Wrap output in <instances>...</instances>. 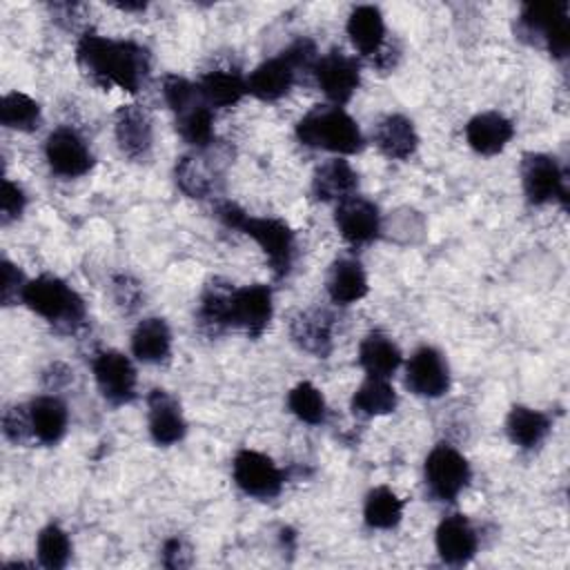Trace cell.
I'll return each instance as SVG.
<instances>
[{
  "mask_svg": "<svg viewBox=\"0 0 570 570\" xmlns=\"http://www.w3.org/2000/svg\"><path fill=\"white\" fill-rule=\"evenodd\" d=\"M287 407L296 419H301L303 423H309V425L323 423L325 414H327V405H325L321 390L316 385H312L309 381H303L289 390Z\"/></svg>",
  "mask_w": 570,
  "mask_h": 570,
  "instance_id": "37",
  "label": "cell"
},
{
  "mask_svg": "<svg viewBox=\"0 0 570 570\" xmlns=\"http://www.w3.org/2000/svg\"><path fill=\"white\" fill-rule=\"evenodd\" d=\"M22 303L51 325L73 332L85 323L87 309L82 298L58 276L42 274L27 283Z\"/></svg>",
  "mask_w": 570,
  "mask_h": 570,
  "instance_id": "3",
  "label": "cell"
},
{
  "mask_svg": "<svg viewBox=\"0 0 570 570\" xmlns=\"http://www.w3.org/2000/svg\"><path fill=\"white\" fill-rule=\"evenodd\" d=\"M27 278L24 274L13 265L9 263L7 258L2 261V285H0V298H2V305H13V303H22V294H24V287H27Z\"/></svg>",
  "mask_w": 570,
  "mask_h": 570,
  "instance_id": "42",
  "label": "cell"
},
{
  "mask_svg": "<svg viewBox=\"0 0 570 570\" xmlns=\"http://www.w3.org/2000/svg\"><path fill=\"white\" fill-rule=\"evenodd\" d=\"M27 207V196L24 191L11 183L9 178L2 180V196H0V220L2 225H9L22 216Z\"/></svg>",
  "mask_w": 570,
  "mask_h": 570,
  "instance_id": "41",
  "label": "cell"
},
{
  "mask_svg": "<svg viewBox=\"0 0 570 570\" xmlns=\"http://www.w3.org/2000/svg\"><path fill=\"white\" fill-rule=\"evenodd\" d=\"M403 361L399 345L383 332H370L358 345V363L367 372V376L390 379Z\"/></svg>",
  "mask_w": 570,
  "mask_h": 570,
  "instance_id": "26",
  "label": "cell"
},
{
  "mask_svg": "<svg viewBox=\"0 0 570 570\" xmlns=\"http://www.w3.org/2000/svg\"><path fill=\"white\" fill-rule=\"evenodd\" d=\"M363 519L374 530L396 528L403 519V501L387 485H379L365 497Z\"/></svg>",
  "mask_w": 570,
  "mask_h": 570,
  "instance_id": "32",
  "label": "cell"
},
{
  "mask_svg": "<svg viewBox=\"0 0 570 570\" xmlns=\"http://www.w3.org/2000/svg\"><path fill=\"white\" fill-rule=\"evenodd\" d=\"M508 439L521 450H532L543 443L550 432V419L532 407L514 405L505 416Z\"/></svg>",
  "mask_w": 570,
  "mask_h": 570,
  "instance_id": "29",
  "label": "cell"
},
{
  "mask_svg": "<svg viewBox=\"0 0 570 570\" xmlns=\"http://www.w3.org/2000/svg\"><path fill=\"white\" fill-rule=\"evenodd\" d=\"M272 289L263 283L234 287L232 294V327H240L249 338H258L272 321Z\"/></svg>",
  "mask_w": 570,
  "mask_h": 570,
  "instance_id": "13",
  "label": "cell"
},
{
  "mask_svg": "<svg viewBox=\"0 0 570 570\" xmlns=\"http://www.w3.org/2000/svg\"><path fill=\"white\" fill-rule=\"evenodd\" d=\"M543 45L552 58H566L570 51V18L568 11L557 16L543 33Z\"/></svg>",
  "mask_w": 570,
  "mask_h": 570,
  "instance_id": "39",
  "label": "cell"
},
{
  "mask_svg": "<svg viewBox=\"0 0 570 570\" xmlns=\"http://www.w3.org/2000/svg\"><path fill=\"white\" fill-rule=\"evenodd\" d=\"M114 294H116L118 305L125 307L127 312H131L138 307V301H140V283L134 281L131 276L120 274L114 278Z\"/></svg>",
  "mask_w": 570,
  "mask_h": 570,
  "instance_id": "43",
  "label": "cell"
},
{
  "mask_svg": "<svg viewBox=\"0 0 570 570\" xmlns=\"http://www.w3.org/2000/svg\"><path fill=\"white\" fill-rule=\"evenodd\" d=\"M332 330H334V318L323 307H309L298 312L289 325L292 341L303 352L318 358H325L332 352Z\"/></svg>",
  "mask_w": 570,
  "mask_h": 570,
  "instance_id": "18",
  "label": "cell"
},
{
  "mask_svg": "<svg viewBox=\"0 0 570 570\" xmlns=\"http://www.w3.org/2000/svg\"><path fill=\"white\" fill-rule=\"evenodd\" d=\"M114 7H118L120 11H145L147 2H114Z\"/></svg>",
  "mask_w": 570,
  "mask_h": 570,
  "instance_id": "45",
  "label": "cell"
},
{
  "mask_svg": "<svg viewBox=\"0 0 570 570\" xmlns=\"http://www.w3.org/2000/svg\"><path fill=\"white\" fill-rule=\"evenodd\" d=\"M374 142L387 158L405 160L416 151L419 134L407 116L387 114L374 125Z\"/></svg>",
  "mask_w": 570,
  "mask_h": 570,
  "instance_id": "21",
  "label": "cell"
},
{
  "mask_svg": "<svg viewBox=\"0 0 570 570\" xmlns=\"http://www.w3.org/2000/svg\"><path fill=\"white\" fill-rule=\"evenodd\" d=\"M114 134L120 151L140 160L147 158L154 145V120L142 105H122L114 116Z\"/></svg>",
  "mask_w": 570,
  "mask_h": 570,
  "instance_id": "14",
  "label": "cell"
},
{
  "mask_svg": "<svg viewBox=\"0 0 570 570\" xmlns=\"http://www.w3.org/2000/svg\"><path fill=\"white\" fill-rule=\"evenodd\" d=\"M521 185L523 194L532 205H546L552 200H563L568 196L566 174L557 158L539 151H528L521 158Z\"/></svg>",
  "mask_w": 570,
  "mask_h": 570,
  "instance_id": "7",
  "label": "cell"
},
{
  "mask_svg": "<svg viewBox=\"0 0 570 570\" xmlns=\"http://www.w3.org/2000/svg\"><path fill=\"white\" fill-rule=\"evenodd\" d=\"M36 552H38V563L47 570H60L69 563L71 557V541L67 537V532L56 525L49 523L38 532L36 539Z\"/></svg>",
  "mask_w": 570,
  "mask_h": 570,
  "instance_id": "36",
  "label": "cell"
},
{
  "mask_svg": "<svg viewBox=\"0 0 570 570\" xmlns=\"http://www.w3.org/2000/svg\"><path fill=\"white\" fill-rule=\"evenodd\" d=\"M0 122L7 129H16V131H33L40 127L42 122V114H40V105L22 94V91H11L4 94L2 102H0Z\"/></svg>",
  "mask_w": 570,
  "mask_h": 570,
  "instance_id": "34",
  "label": "cell"
},
{
  "mask_svg": "<svg viewBox=\"0 0 570 570\" xmlns=\"http://www.w3.org/2000/svg\"><path fill=\"white\" fill-rule=\"evenodd\" d=\"M334 223L341 236L354 247L372 243L381 232L379 207L372 200L356 194L336 203Z\"/></svg>",
  "mask_w": 570,
  "mask_h": 570,
  "instance_id": "12",
  "label": "cell"
},
{
  "mask_svg": "<svg viewBox=\"0 0 570 570\" xmlns=\"http://www.w3.org/2000/svg\"><path fill=\"white\" fill-rule=\"evenodd\" d=\"M232 294L234 285L223 278H212L203 294L198 305V323L207 332H223L232 327Z\"/></svg>",
  "mask_w": 570,
  "mask_h": 570,
  "instance_id": "27",
  "label": "cell"
},
{
  "mask_svg": "<svg viewBox=\"0 0 570 570\" xmlns=\"http://www.w3.org/2000/svg\"><path fill=\"white\" fill-rule=\"evenodd\" d=\"M45 158L51 171L62 178L85 176L94 165L87 140L71 127H58L47 136Z\"/></svg>",
  "mask_w": 570,
  "mask_h": 570,
  "instance_id": "10",
  "label": "cell"
},
{
  "mask_svg": "<svg viewBox=\"0 0 570 570\" xmlns=\"http://www.w3.org/2000/svg\"><path fill=\"white\" fill-rule=\"evenodd\" d=\"M325 289L338 305H350L367 294V274L356 258H336L325 276Z\"/></svg>",
  "mask_w": 570,
  "mask_h": 570,
  "instance_id": "24",
  "label": "cell"
},
{
  "mask_svg": "<svg viewBox=\"0 0 570 570\" xmlns=\"http://www.w3.org/2000/svg\"><path fill=\"white\" fill-rule=\"evenodd\" d=\"M347 36L361 56L374 58L385 47V20L379 7L358 4L347 18Z\"/></svg>",
  "mask_w": 570,
  "mask_h": 570,
  "instance_id": "22",
  "label": "cell"
},
{
  "mask_svg": "<svg viewBox=\"0 0 570 570\" xmlns=\"http://www.w3.org/2000/svg\"><path fill=\"white\" fill-rule=\"evenodd\" d=\"M296 138L312 149L350 156L363 149L365 140L356 120L343 107L316 105L296 122Z\"/></svg>",
  "mask_w": 570,
  "mask_h": 570,
  "instance_id": "2",
  "label": "cell"
},
{
  "mask_svg": "<svg viewBox=\"0 0 570 570\" xmlns=\"http://www.w3.org/2000/svg\"><path fill=\"white\" fill-rule=\"evenodd\" d=\"M163 98L176 116L203 100L198 85H194L187 78L176 76V73H169L163 78Z\"/></svg>",
  "mask_w": 570,
  "mask_h": 570,
  "instance_id": "38",
  "label": "cell"
},
{
  "mask_svg": "<svg viewBox=\"0 0 570 570\" xmlns=\"http://www.w3.org/2000/svg\"><path fill=\"white\" fill-rule=\"evenodd\" d=\"M399 403L396 390L387 383V379H376V376H367L354 392L352 396V412L356 416L370 419V416H383L394 412Z\"/></svg>",
  "mask_w": 570,
  "mask_h": 570,
  "instance_id": "31",
  "label": "cell"
},
{
  "mask_svg": "<svg viewBox=\"0 0 570 570\" xmlns=\"http://www.w3.org/2000/svg\"><path fill=\"white\" fill-rule=\"evenodd\" d=\"M147 425H149V436L156 445H174L178 443L185 432L187 423L180 410V403L167 392V390H151L147 396Z\"/></svg>",
  "mask_w": 570,
  "mask_h": 570,
  "instance_id": "15",
  "label": "cell"
},
{
  "mask_svg": "<svg viewBox=\"0 0 570 570\" xmlns=\"http://www.w3.org/2000/svg\"><path fill=\"white\" fill-rule=\"evenodd\" d=\"M232 474H234V483L254 499H274L281 494L285 476L281 472V468L263 452L256 450H240L234 456L232 463Z\"/></svg>",
  "mask_w": 570,
  "mask_h": 570,
  "instance_id": "6",
  "label": "cell"
},
{
  "mask_svg": "<svg viewBox=\"0 0 570 570\" xmlns=\"http://www.w3.org/2000/svg\"><path fill=\"white\" fill-rule=\"evenodd\" d=\"M514 125L499 111H481L465 125L468 145L481 156H494L512 140Z\"/></svg>",
  "mask_w": 570,
  "mask_h": 570,
  "instance_id": "19",
  "label": "cell"
},
{
  "mask_svg": "<svg viewBox=\"0 0 570 570\" xmlns=\"http://www.w3.org/2000/svg\"><path fill=\"white\" fill-rule=\"evenodd\" d=\"M314 80L321 91L336 105H345L361 85V65L354 56H347L341 49L323 53L312 67Z\"/></svg>",
  "mask_w": 570,
  "mask_h": 570,
  "instance_id": "8",
  "label": "cell"
},
{
  "mask_svg": "<svg viewBox=\"0 0 570 570\" xmlns=\"http://www.w3.org/2000/svg\"><path fill=\"white\" fill-rule=\"evenodd\" d=\"M358 187V174L343 158H332L316 167L312 176V194L323 203H341Z\"/></svg>",
  "mask_w": 570,
  "mask_h": 570,
  "instance_id": "23",
  "label": "cell"
},
{
  "mask_svg": "<svg viewBox=\"0 0 570 570\" xmlns=\"http://www.w3.org/2000/svg\"><path fill=\"white\" fill-rule=\"evenodd\" d=\"M568 11V2L552 4H525L517 18V38L530 45L543 42L546 29L552 24L557 16Z\"/></svg>",
  "mask_w": 570,
  "mask_h": 570,
  "instance_id": "35",
  "label": "cell"
},
{
  "mask_svg": "<svg viewBox=\"0 0 570 570\" xmlns=\"http://www.w3.org/2000/svg\"><path fill=\"white\" fill-rule=\"evenodd\" d=\"M171 352V332L165 318L147 316L131 332V354L142 363H163Z\"/></svg>",
  "mask_w": 570,
  "mask_h": 570,
  "instance_id": "25",
  "label": "cell"
},
{
  "mask_svg": "<svg viewBox=\"0 0 570 570\" xmlns=\"http://www.w3.org/2000/svg\"><path fill=\"white\" fill-rule=\"evenodd\" d=\"M176 129L185 142L196 149H207L214 145V114L212 107L200 100L194 107L176 116Z\"/></svg>",
  "mask_w": 570,
  "mask_h": 570,
  "instance_id": "33",
  "label": "cell"
},
{
  "mask_svg": "<svg viewBox=\"0 0 570 570\" xmlns=\"http://www.w3.org/2000/svg\"><path fill=\"white\" fill-rule=\"evenodd\" d=\"M423 476L430 494L439 501H454L470 483V463L450 443H439L430 450L423 465Z\"/></svg>",
  "mask_w": 570,
  "mask_h": 570,
  "instance_id": "5",
  "label": "cell"
},
{
  "mask_svg": "<svg viewBox=\"0 0 570 570\" xmlns=\"http://www.w3.org/2000/svg\"><path fill=\"white\" fill-rule=\"evenodd\" d=\"M405 385L416 396H443L450 387V367L445 356L432 345H421L414 350L405 365Z\"/></svg>",
  "mask_w": 570,
  "mask_h": 570,
  "instance_id": "11",
  "label": "cell"
},
{
  "mask_svg": "<svg viewBox=\"0 0 570 570\" xmlns=\"http://www.w3.org/2000/svg\"><path fill=\"white\" fill-rule=\"evenodd\" d=\"M163 563L167 568H185V566H189L191 563L189 546L183 539H178V537L167 539L163 543Z\"/></svg>",
  "mask_w": 570,
  "mask_h": 570,
  "instance_id": "44",
  "label": "cell"
},
{
  "mask_svg": "<svg viewBox=\"0 0 570 570\" xmlns=\"http://www.w3.org/2000/svg\"><path fill=\"white\" fill-rule=\"evenodd\" d=\"M96 385L102 399L111 405H125L136 396V367L118 350H105L94 356L91 363Z\"/></svg>",
  "mask_w": 570,
  "mask_h": 570,
  "instance_id": "9",
  "label": "cell"
},
{
  "mask_svg": "<svg viewBox=\"0 0 570 570\" xmlns=\"http://www.w3.org/2000/svg\"><path fill=\"white\" fill-rule=\"evenodd\" d=\"M27 412H29L33 441L53 445L65 436L67 423H69V412H67V405L58 396H53V394L36 396L27 405Z\"/></svg>",
  "mask_w": 570,
  "mask_h": 570,
  "instance_id": "20",
  "label": "cell"
},
{
  "mask_svg": "<svg viewBox=\"0 0 570 570\" xmlns=\"http://www.w3.org/2000/svg\"><path fill=\"white\" fill-rule=\"evenodd\" d=\"M212 158L198 149V154L183 156L176 163V183L191 198H207L218 180V167L209 163Z\"/></svg>",
  "mask_w": 570,
  "mask_h": 570,
  "instance_id": "28",
  "label": "cell"
},
{
  "mask_svg": "<svg viewBox=\"0 0 570 570\" xmlns=\"http://www.w3.org/2000/svg\"><path fill=\"white\" fill-rule=\"evenodd\" d=\"M76 62L96 85L136 94L149 78L151 56L134 40H111L85 31L76 45Z\"/></svg>",
  "mask_w": 570,
  "mask_h": 570,
  "instance_id": "1",
  "label": "cell"
},
{
  "mask_svg": "<svg viewBox=\"0 0 570 570\" xmlns=\"http://www.w3.org/2000/svg\"><path fill=\"white\" fill-rule=\"evenodd\" d=\"M249 238L256 240V245L265 252L269 267L276 278H283L289 274L294 265V254H296V238L294 232L287 223L278 218H261V216H249L247 212L238 218L236 227Z\"/></svg>",
  "mask_w": 570,
  "mask_h": 570,
  "instance_id": "4",
  "label": "cell"
},
{
  "mask_svg": "<svg viewBox=\"0 0 570 570\" xmlns=\"http://www.w3.org/2000/svg\"><path fill=\"white\" fill-rule=\"evenodd\" d=\"M296 73H298V65L292 60L287 51H283L281 56L261 62L247 76V94H252L258 100L274 102L292 89Z\"/></svg>",
  "mask_w": 570,
  "mask_h": 570,
  "instance_id": "16",
  "label": "cell"
},
{
  "mask_svg": "<svg viewBox=\"0 0 570 570\" xmlns=\"http://www.w3.org/2000/svg\"><path fill=\"white\" fill-rule=\"evenodd\" d=\"M436 552L448 566H465L476 552V532L463 514L445 517L434 532Z\"/></svg>",
  "mask_w": 570,
  "mask_h": 570,
  "instance_id": "17",
  "label": "cell"
},
{
  "mask_svg": "<svg viewBox=\"0 0 570 570\" xmlns=\"http://www.w3.org/2000/svg\"><path fill=\"white\" fill-rule=\"evenodd\" d=\"M198 91L209 107H232L247 94V78L236 69H212L200 78Z\"/></svg>",
  "mask_w": 570,
  "mask_h": 570,
  "instance_id": "30",
  "label": "cell"
},
{
  "mask_svg": "<svg viewBox=\"0 0 570 570\" xmlns=\"http://www.w3.org/2000/svg\"><path fill=\"white\" fill-rule=\"evenodd\" d=\"M2 432L11 443H29L33 441L31 434V423H29V412L27 405H13L4 412L2 416Z\"/></svg>",
  "mask_w": 570,
  "mask_h": 570,
  "instance_id": "40",
  "label": "cell"
}]
</instances>
